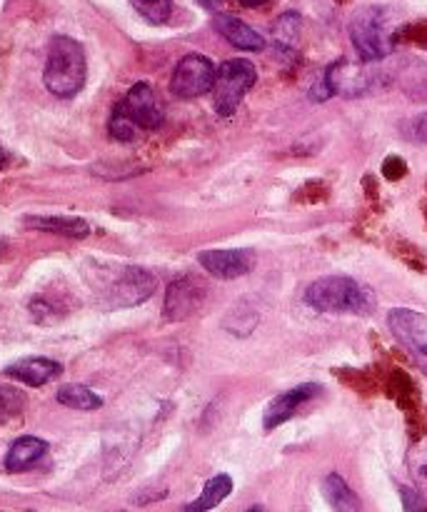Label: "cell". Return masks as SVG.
I'll return each mask as SVG.
<instances>
[{"instance_id": "obj_3", "label": "cell", "mask_w": 427, "mask_h": 512, "mask_svg": "<svg viewBox=\"0 0 427 512\" xmlns=\"http://www.w3.org/2000/svg\"><path fill=\"white\" fill-rule=\"evenodd\" d=\"M350 40L360 60L378 63L388 58L393 53V18L388 8H380V5L360 8L350 20Z\"/></svg>"}, {"instance_id": "obj_23", "label": "cell", "mask_w": 427, "mask_h": 512, "mask_svg": "<svg viewBox=\"0 0 427 512\" xmlns=\"http://www.w3.org/2000/svg\"><path fill=\"white\" fill-rule=\"evenodd\" d=\"M405 133H408V138L415 140V143L427 145V110L425 113L415 115V118L405 125Z\"/></svg>"}, {"instance_id": "obj_28", "label": "cell", "mask_w": 427, "mask_h": 512, "mask_svg": "<svg viewBox=\"0 0 427 512\" xmlns=\"http://www.w3.org/2000/svg\"><path fill=\"white\" fill-rule=\"evenodd\" d=\"M3 250H5V240L0 238V255H3Z\"/></svg>"}, {"instance_id": "obj_24", "label": "cell", "mask_w": 427, "mask_h": 512, "mask_svg": "<svg viewBox=\"0 0 427 512\" xmlns=\"http://www.w3.org/2000/svg\"><path fill=\"white\" fill-rule=\"evenodd\" d=\"M400 495H403L405 510H423V508H427V500L420 498V493H415L413 488H400Z\"/></svg>"}, {"instance_id": "obj_11", "label": "cell", "mask_w": 427, "mask_h": 512, "mask_svg": "<svg viewBox=\"0 0 427 512\" xmlns=\"http://www.w3.org/2000/svg\"><path fill=\"white\" fill-rule=\"evenodd\" d=\"M323 393V388L315 383H305V385H298V388L288 390V393H280L278 398L270 400V405L265 408L263 413V428L268 430H275L280 428L283 423H288L290 418H293L295 413H298L300 408H303L308 400H313L315 395Z\"/></svg>"}, {"instance_id": "obj_13", "label": "cell", "mask_w": 427, "mask_h": 512, "mask_svg": "<svg viewBox=\"0 0 427 512\" xmlns=\"http://www.w3.org/2000/svg\"><path fill=\"white\" fill-rule=\"evenodd\" d=\"M5 373H8L10 378L20 380V383L30 385V388H40V385L58 378V375L63 373V365L55 363V360L50 358H23L18 360V363L8 365Z\"/></svg>"}, {"instance_id": "obj_7", "label": "cell", "mask_w": 427, "mask_h": 512, "mask_svg": "<svg viewBox=\"0 0 427 512\" xmlns=\"http://www.w3.org/2000/svg\"><path fill=\"white\" fill-rule=\"evenodd\" d=\"M215 75H218V68L210 63V58L200 53H190L175 65V73L170 78V90H173L175 98H200V95L213 90Z\"/></svg>"}, {"instance_id": "obj_5", "label": "cell", "mask_w": 427, "mask_h": 512, "mask_svg": "<svg viewBox=\"0 0 427 512\" xmlns=\"http://www.w3.org/2000/svg\"><path fill=\"white\" fill-rule=\"evenodd\" d=\"M388 328L413 363L427 375V315L410 308H395L388 313Z\"/></svg>"}, {"instance_id": "obj_22", "label": "cell", "mask_w": 427, "mask_h": 512, "mask_svg": "<svg viewBox=\"0 0 427 512\" xmlns=\"http://www.w3.org/2000/svg\"><path fill=\"white\" fill-rule=\"evenodd\" d=\"M273 38H275V43H278V48H280V45H295V43H298V38H300V15L290 10V13H285L283 18L275 20Z\"/></svg>"}, {"instance_id": "obj_18", "label": "cell", "mask_w": 427, "mask_h": 512, "mask_svg": "<svg viewBox=\"0 0 427 512\" xmlns=\"http://www.w3.org/2000/svg\"><path fill=\"white\" fill-rule=\"evenodd\" d=\"M323 493L335 510H340V512H358L360 510L358 495L350 490V485L345 483L338 473H330L328 478L323 480Z\"/></svg>"}, {"instance_id": "obj_27", "label": "cell", "mask_w": 427, "mask_h": 512, "mask_svg": "<svg viewBox=\"0 0 427 512\" xmlns=\"http://www.w3.org/2000/svg\"><path fill=\"white\" fill-rule=\"evenodd\" d=\"M5 165H8V153H5V148L0 145V170H3Z\"/></svg>"}, {"instance_id": "obj_4", "label": "cell", "mask_w": 427, "mask_h": 512, "mask_svg": "<svg viewBox=\"0 0 427 512\" xmlns=\"http://www.w3.org/2000/svg\"><path fill=\"white\" fill-rule=\"evenodd\" d=\"M255 80H258V70L250 60L235 58L225 60L220 65L218 75H215V108H218L220 115H233L238 110V105L243 103V98L248 95V90L253 88Z\"/></svg>"}, {"instance_id": "obj_6", "label": "cell", "mask_w": 427, "mask_h": 512, "mask_svg": "<svg viewBox=\"0 0 427 512\" xmlns=\"http://www.w3.org/2000/svg\"><path fill=\"white\" fill-rule=\"evenodd\" d=\"M155 288H158V280L148 270L120 268L110 278L103 295L108 298V308H133V305H140L148 298H153Z\"/></svg>"}, {"instance_id": "obj_16", "label": "cell", "mask_w": 427, "mask_h": 512, "mask_svg": "<svg viewBox=\"0 0 427 512\" xmlns=\"http://www.w3.org/2000/svg\"><path fill=\"white\" fill-rule=\"evenodd\" d=\"M25 225L40 233L63 235V238H88L90 225L83 218H65V215H48V218H25Z\"/></svg>"}, {"instance_id": "obj_20", "label": "cell", "mask_w": 427, "mask_h": 512, "mask_svg": "<svg viewBox=\"0 0 427 512\" xmlns=\"http://www.w3.org/2000/svg\"><path fill=\"white\" fill-rule=\"evenodd\" d=\"M130 5H133L135 13H140V18L148 20L150 25L168 23L170 13H173V0H130Z\"/></svg>"}, {"instance_id": "obj_21", "label": "cell", "mask_w": 427, "mask_h": 512, "mask_svg": "<svg viewBox=\"0 0 427 512\" xmlns=\"http://www.w3.org/2000/svg\"><path fill=\"white\" fill-rule=\"evenodd\" d=\"M25 410V395L10 385H0V425L10 423Z\"/></svg>"}, {"instance_id": "obj_19", "label": "cell", "mask_w": 427, "mask_h": 512, "mask_svg": "<svg viewBox=\"0 0 427 512\" xmlns=\"http://www.w3.org/2000/svg\"><path fill=\"white\" fill-rule=\"evenodd\" d=\"M58 403L65 405V408H73V410H98L103 408V398L95 395L93 390L85 388V385H63L58 390Z\"/></svg>"}, {"instance_id": "obj_17", "label": "cell", "mask_w": 427, "mask_h": 512, "mask_svg": "<svg viewBox=\"0 0 427 512\" xmlns=\"http://www.w3.org/2000/svg\"><path fill=\"white\" fill-rule=\"evenodd\" d=\"M230 493H233V480H230V475H215V478H210L208 483H205L200 498L195 500V503H190L185 510L188 512L213 510V508H218V505L223 503Z\"/></svg>"}, {"instance_id": "obj_9", "label": "cell", "mask_w": 427, "mask_h": 512, "mask_svg": "<svg viewBox=\"0 0 427 512\" xmlns=\"http://www.w3.org/2000/svg\"><path fill=\"white\" fill-rule=\"evenodd\" d=\"M115 110L125 115L138 130H158L163 125V105L148 83H135L115 105Z\"/></svg>"}, {"instance_id": "obj_26", "label": "cell", "mask_w": 427, "mask_h": 512, "mask_svg": "<svg viewBox=\"0 0 427 512\" xmlns=\"http://www.w3.org/2000/svg\"><path fill=\"white\" fill-rule=\"evenodd\" d=\"M200 5H203V8H208V10H215L218 8L220 3H223V0H198Z\"/></svg>"}, {"instance_id": "obj_15", "label": "cell", "mask_w": 427, "mask_h": 512, "mask_svg": "<svg viewBox=\"0 0 427 512\" xmlns=\"http://www.w3.org/2000/svg\"><path fill=\"white\" fill-rule=\"evenodd\" d=\"M45 453H48L45 440L25 435V438H18L10 445L8 455H5V470L8 473H23V470L33 468L40 458H45Z\"/></svg>"}, {"instance_id": "obj_10", "label": "cell", "mask_w": 427, "mask_h": 512, "mask_svg": "<svg viewBox=\"0 0 427 512\" xmlns=\"http://www.w3.org/2000/svg\"><path fill=\"white\" fill-rule=\"evenodd\" d=\"M198 263L208 270L210 275L220 280H235L248 275L255 268L258 258L253 250H205L198 255Z\"/></svg>"}, {"instance_id": "obj_25", "label": "cell", "mask_w": 427, "mask_h": 512, "mask_svg": "<svg viewBox=\"0 0 427 512\" xmlns=\"http://www.w3.org/2000/svg\"><path fill=\"white\" fill-rule=\"evenodd\" d=\"M240 5H245V8H258V5L268 3V0H238Z\"/></svg>"}, {"instance_id": "obj_1", "label": "cell", "mask_w": 427, "mask_h": 512, "mask_svg": "<svg viewBox=\"0 0 427 512\" xmlns=\"http://www.w3.org/2000/svg\"><path fill=\"white\" fill-rule=\"evenodd\" d=\"M88 63L85 50L78 40L68 35H55L48 45V60H45L43 83L48 93L55 98H73L83 90Z\"/></svg>"}, {"instance_id": "obj_2", "label": "cell", "mask_w": 427, "mask_h": 512, "mask_svg": "<svg viewBox=\"0 0 427 512\" xmlns=\"http://www.w3.org/2000/svg\"><path fill=\"white\" fill-rule=\"evenodd\" d=\"M305 303L320 313L368 315L375 308V295L348 275H325L305 290Z\"/></svg>"}, {"instance_id": "obj_12", "label": "cell", "mask_w": 427, "mask_h": 512, "mask_svg": "<svg viewBox=\"0 0 427 512\" xmlns=\"http://www.w3.org/2000/svg\"><path fill=\"white\" fill-rule=\"evenodd\" d=\"M205 285L195 278H178L168 285L165 293V318L185 320L203 305Z\"/></svg>"}, {"instance_id": "obj_8", "label": "cell", "mask_w": 427, "mask_h": 512, "mask_svg": "<svg viewBox=\"0 0 427 512\" xmlns=\"http://www.w3.org/2000/svg\"><path fill=\"white\" fill-rule=\"evenodd\" d=\"M375 70H370L368 60H338L325 70L323 80L328 85L330 95H345V98H358L365 95L375 85Z\"/></svg>"}, {"instance_id": "obj_14", "label": "cell", "mask_w": 427, "mask_h": 512, "mask_svg": "<svg viewBox=\"0 0 427 512\" xmlns=\"http://www.w3.org/2000/svg\"><path fill=\"white\" fill-rule=\"evenodd\" d=\"M213 28L218 30L230 45H235V48L240 50H263L265 45L263 35L255 33L248 23H243V20L235 18V15H228V13L215 15Z\"/></svg>"}]
</instances>
